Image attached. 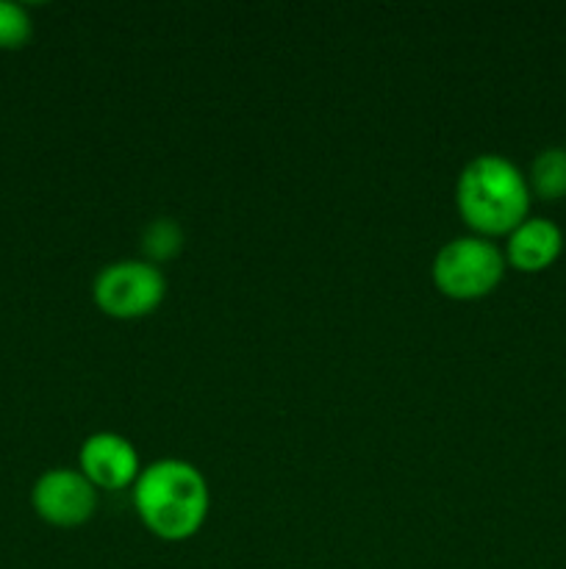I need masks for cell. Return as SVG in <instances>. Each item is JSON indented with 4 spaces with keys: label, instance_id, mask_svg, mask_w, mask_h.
<instances>
[{
    "label": "cell",
    "instance_id": "6da1fadb",
    "mask_svg": "<svg viewBox=\"0 0 566 569\" xmlns=\"http://www.w3.org/2000/svg\"><path fill=\"white\" fill-rule=\"evenodd\" d=\"M133 506L150 533L166 542H183L203 528L209 515V487L189 461L161 459L139 472Z\"/></svg>",
    "mask_w": 566,
    "mask_h": 569
},
{
    "label": "cell",
    "instance_id": "7a4b0ae2",
    "mask_svg": "<svg viewBox=\"0 0 566 569\" xmlns=\"http://www.w3.org/2000/svg\"><path fill=\"white\" fill-rule=\"evenodd\" d=\"M455 200L469 228L486 237H499L527 220L530 187L514 161L486 153L464 167Z\"/></svg>",
    "mask_w": 566,
    "mask_h": 569
},
{
    "label": "cell",
    "instance_id": "3957f363",
    "mask_svg": "<svg viewBox=\"0 0 566 569\" xmlns=\"http://www.w3.org/2000/svg\"><path fill=\"white\" fill-rule=\"evenodd\" d=\"M505 272V256L483 237L453 239L433 259V283L455 300H475L492 292Z\"/></svg>",
    "mask_w": 566,
    "mask_h": 569
},
{
    "label": "cell",
    "instance_id": "277c9868",
    "mask_svg": "<svg viewBox=\"0 0 566 569\" xmlns=\"http://www.w3.org/2000/svg\"><path fill=\"white\" fill-rule=\"evenodd\" d=\"M94 303L117 320L153 315L166 295V278L150 261H117L94 278Z\"/></svg>",
    "mask_w": 566,
    "mask_h": 569
},
{
    "label": "cell",
    "instance_id": "5b68a950",
    "mask_svg": "<svg viewBox=\"0 0 566 569\" xmlns=\"http://www.w3.org/2000/svg\"><path fill=\"white\" fill-rule=\"evenodd\" d=\"M33 509L50 526H83L98 509V489L75 470H50L33 487Z\"/></svg>",
    "mask_w": 566,
    "mask_h": 569
},
{
    "label": "cell",
    "instance_id": "8992f818",
    "mask_svg": "<svg viewBox=\"0 0 566 569\" xmlns=\"http://www.w3.org/2000/svg\"><path fill=\"white\" fill-rule=\"evenodd\" d=\"M81 476L94 489H125L139 478V456L120 433H94L83 442Z\"/></svg>",
    "mask_w": 566,
    "mask_h": 569
},
{
    "label": "cell",
    "instance_id": "52a82bcc",
    "mask_svg": "<svg viewBox=\"0 0 566 569\" xmlns=\"http://www.w3.org/2000/svg\"><path fill=\"white\" fill-rule=\"evenodd\" d=\"M564 248V233L547 217H527L508 233V261L522 272H538L553 264Z\"/></svg>",
    "mask_w": 566,
    "mask_h": 569
},
{
    "label": "cell",
    "instance_id": "ba28073f",
    "mask_svg": "<svg viewBox=\"0 0 566 569\" xmlns=\"http://www.w3.org/2000/svg\"><path fill=\"white\" fill-rule=\"evenodd\" d=\"M530 183L542 198L558 200L566 194V148H547L536 156Z\"/></svg>",
    "mask_w": 566,
    "mask_h": 569
},
{
    "label": "cell",
    "instance_id": "9c48e42d",
    "mask_svg": "<svg viewBox=\"0 0 566 569\" xmlns=\"http://www.w3.org/2000/svg\"><path fill=\"white\" fill-rule=\"evenodd\" d=\"M183 248V231L175 220L170 217H161V220L150 222L142 233V250L144 256L153 261H170L181 253Z\"/></svg>",
    "mask_w": 566,
    "mask_h": 569
},
{
    "label": "cell",
    "instance_id": "30bf717a",
    "mask_svg": "<svg viewBox=\"0 0 566 569\" xmlns=\"http://www.w3.org/2000/svg\"><path fill=\"white\" fill-rule=\"evenodd\" d=\"M31 39V17L17 3L0 0V48H22Z\"/></svg>",
    "mask_w": 566,
    "mask_h": 569
}]
</instances>
